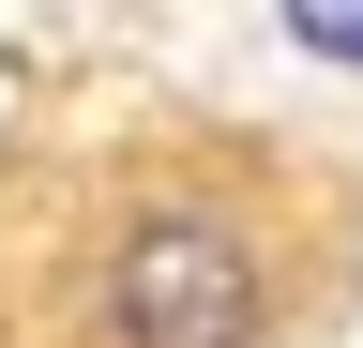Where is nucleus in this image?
I'll return each mask as SVG.
<instances>
[{"mask_svg": "<svg viewBox=\"0 0 363 348\" xmlns=\"http://www.w3.org/2000/svg\"><path fill=\"white\" fill-rule=\"evenodd\" d=\"M272 16H288V46H303V61L363 76V0H272Z\"/></svg>", "mask_w": 363, "mask_h": 348, "instance_id": "2", "label": "nucleus"}, {"mask_svg": "<svg viewBox=\"0 0 363 348\" xmlns=\"http://www.w3.org/2000/svg\"><path fill=\"white\" fill-rule=\"evenodd\" d=\"M91 348H272L288 333V242L242 167H136L121 228L76 273Z\"/></svg>", "mask_w": 363, "mask_h": 348, "instance_id": "1", "label": "nucleus"}]
</instances>
